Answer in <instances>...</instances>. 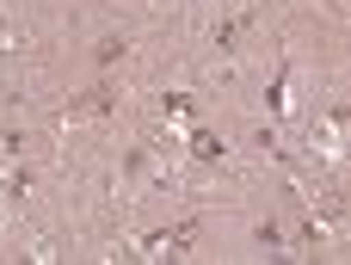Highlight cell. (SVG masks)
Wrapping results in <instances>:
<instances>
[{
  "instance_id": "6da1fadb",
  "label": "cell",
  "mask_w": 351,
  "mask_h": 265,
  "mask_svg": "<svg viewBox=\"0 0 351 265\" xmlns=\"http://www.w3.org/2000/svg\"><path fill=\"white\" fill-rule=\"evenodd\" d=\"M185 148H191V154H197L204 167H222V161H228V142H222L216 130H204V124H191V136H185Z\"/></svg>"
},
{
  "instance_id": "3957f363",
  "label": "cell",
  "mask_w": 351,
  "mask_h": 265,
  "mask_svg": "<svg viewBox=\"0 0 351 265\" xmlns=\"http://www.w3.org/2000/svg\"><path fill=\"white\" fill-rule=\"evenodd\" d=\"M160 111H167L173 124H197V99H191L185 87H173V93H160Z\"/></svg>"
},
{
  "instance_id": "7a4b0ae2",
  "label": "cell",
  "mask_w": 351,
  "mask_h": 265,
  "mask_svg": "<svg viewBox=\"0 0 351 265\" xmlns=\"http://www.w3.org/2000/svg\"><path fill=\"white\" fill-rule=\"evenodd\" d=\"M290 74H296V68L284 62V68L271 74V87H265V111H271V117H290Z\"/></svg>"
},
{
  "instance_id": "5b68a950",
  "label": "cell",
  "mask_w": 351,
  "mask_h": 265,
  "mask_svg": "<svg viewBox=\"0 0 351 265\" xmlns=\"http://www.w3.org/2000/svg\"><path fill=\"white\" fill-rule=\"evenodd\" d=\"M123 56H130V37H105V43L93 49V62H99V68H117Z\"/></svg>"
},
{
  "instance_id": "277c9868",
  "label": "cell",
  "mask_w": 351,
  "mask_h": 265,
  "mask_svg": "<svg viewBox=\"0 0 351 265\" xmlns=\"http://www.w3.org/2000/svg\"><path fill=\"white\" fill-rule=\"evenodd\" d=\"M247 25H253V6H241V12H234V19H222V25H216V49H222V56H228V49H234V43H241V31H247Z\"/></svg>"
},
{
  "instance_id": "8992f818",
  "label": "cell",
  "mask_w": 351,
  "mask_h": 265,
  "mask_svg": "<svg viewBox=\"0 0 351 265\" xmlns=\"http://www.w3.org/2000/svg\"><path fill=\"white\" fill-rule=\"evenodd\" d=\"M148 173V148H123V179H142Z\"/></svg>"
}]
</instances>
